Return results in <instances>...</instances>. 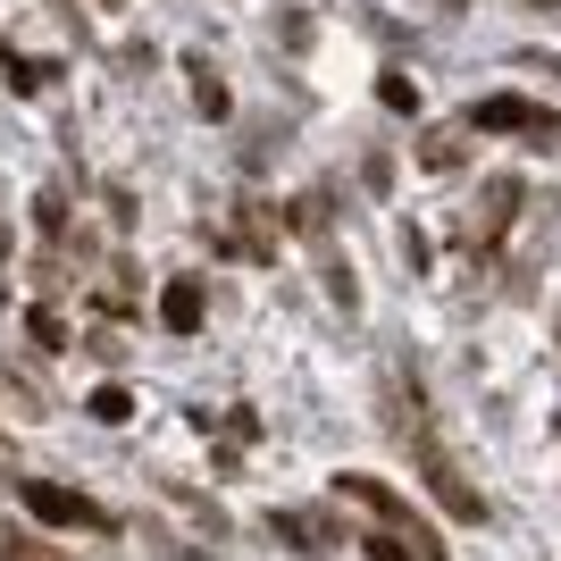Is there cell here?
Here are the masks:
<instances>
[{
  "instance_id": "6da1fadb",
  "label": "cell",
  "mask_w": 561,
  "mask_h": 561,
  "mask_svg": "<svg viewBox=\"0 0 561 561\" xmlns=\"http://www.w3.org/2000/svg\"><path fill=\"white\" fill-rule=\"evenodd\" d=\"M394 436H402V453L420 461V486L436 494V512H445V519H461V528H478V519H486V494L469 486V478H461V461H453V453L436 445V420H427L420 402H394Z\"/></svg>"
},
{
  "instance_id": "7a4b0ae2",
  "label": "cell",
  "mask_w": 561,
  "mask_h": 561,
  "mask_svg": "<svg viewBox=\"0 0 561 561\" xmlns=\"http://www.w3.org/2000/svg\"><path fill=\"white\" fill-rule=\"evenodd\" d=\"M335 494H344V503H360L377 528H402V537H420V512H411V503H402L386 478H360V469H344V478H335ZM420 545H427V537H420ZM427 553H436V545H427ZM436 561H453V553H436Z\"/></svg>"
},
{
  "instance_id": "3957f363",
  "label": "cell",
  "mask_w": 561,
  "mask_h": 561,
  "mask_svg": "<svg viewBox=\"0 0 561 561\" xmlns=\"http://www.w3.org/2000/svg\"><path fill=\"white\" fill-rule=\"evenodd\" d=\"M25 512L50 519V528H110V512H101L93 494H76V486H50V478H25Z\"/></svg>"
},
{
  "instance_id": "277c9868",
  "label": "cell",
  "mask_w": 561,
  "mask_h": 561,
  "mask_svg": "<svg viewBox=\"0 0 561 561\" xmlns=\"http://www.w3.org/2000/svg\"><path fill=\"white\" fill-rule=\"evenodd\" d=\"M469 126H478V135H561L553 110H537V101H519V93L478 101V110H469Z\"/></svg>"
},
{
  "instance_id": "5b68a950",
  "label": "cell",
  "mask_w": 561,
  "mask_h": 561,
  "mask_svg": "<svg viewBox=\"0 0 561 561\" xmlns=\"http://www.w3.org/2000/svg\"><path fill=\"white\" fill-rule=\"evenodd\" d=\"M202 319H210V285H202V277H176V285L160 294V328H168V335H193Z\"/></svg>"
},
{
  "instance_id": "8992f818",
  "label": "cell",
  "mask_w": 561,
  "mask_h": 561,
  "mask_svg": "<svg viewBox=\"0 0 561 561\" xmlns=\"http://www.w3.org/2000/svg\"><path fill=\"white\" fill-rule=\"evenodd\" d=\"M512 210H519V176H494L486 202H478V218H469V243H494V234L512 227Z\"/></svg>"
},
{
  "instance_id": "52a82bcc",
  "label": "cell",
  "mask_w": 561,
  "mask_h": 561,
  "mask_svg": "<svg viewBox=\"0 0 561 561\" xmlns=\"http://www.w3.org/2000/svg\"><path fill=\"white\" fill-rule=\"evenodd\" d=\"M360 553H369V561H436L420 537H402V528H377V537H360Z\"/></svg>"
},
{
  "instance_id": "ba28073f",
  "label": "cell",
  "mask_w": 561,
  "mask_h": 561,
  "mask_svg": "<svg viewBox=\"0 0 561 561\" xmlns=\"http://www.w3.org/2000/svg\"><path fill=\"white\" fill-rule=\"evenodd\" d=\"M0 68H9L18 93H43V84H50V59H18V50H0Z\"/></svg>"
},
{
  "instance_id": "9c48e42d",
  "label": "cell",
  "mask_w": 561,
  "mask_h": 561,
  "mask_svg": "<svg viewBox=\"0 0 561 561\" xmlns=\"http://www.w3.org/2000/svg\"><path fill=\"white\" fill-rule=\"evenodd\" d=\"M461 160V135H453V126H436V135L420 142V168H453Z\"/></svg>"
},
{
  "instance_id": "30bf717a",
  "label": "cell",
  "mask_w": 561,
  "mask_h": 561,
  "mask_svg": "<svg viewBox=\"0 0 561 561\" xmlns=\"http://www.w3.org/2000/svg\"><path fill=\"white\" fill-rule=\"evenodd\" d=\"M25 335H34V344H43V352H59V344H68V328H59L50 310H25Z\"/></svg>"
},
{
  "instance_id": "8fae6325",
  "label": "cell",
  "mask_w": 561,
  "mask_h": 561,
  "mask_svg": "<svg viewBox=\"0 0 561 561\" xmlns=\"http://www.w3.org/2000/svg\"><path fill=\"white\" fill-rule=\"evenodd\" d=\"M34 227H43V234H68V202H59V193H43V202H34Z\"/></svg>"
},
{
  "instance_id": "7c38bea8",
  "label": "cell",
  "mask_w": 561,
  "mask_h": 561,
  "mask_svg": "<svg viewBox=\"0 0 561 561\" xmlns=\"http://www.w3.org/2000/svg\"><path fill=\"white\" fill-rule=\"evenodd\" d=\"M126 411H135V402H126V386H101V394H93V420H126Z\"/></svg>"
},
{
  "instance_id": "4fadbf2b",
  "label": "cell",
  "mask_w": 561,
  "mask_h": 561,
  "mask_svg": "<svg viewBox=\"0 0 561 561\" xmlns=\"http://www.w3.org/2000/svg\"><path fill=\"white\" fill-rule=\"evenodd\" d=\"M193 84H202V93H193V101H202V110H210V117H227V93H218V84H210V68H202V59H193Z\"/></svg>"
},
{
  "instance_id": "5bb4252c",
  "label": "cell",
  "mask_w": 561,
  "mask_h": 561,
  "mask_svg": "<svg viewBox=\"0 0 561 561\" xmlns=\"http://www.w3.org/2000/svg\"><path fill=\"white\" fill-rule=\"evenodd\" d=\"M25 553H43V545H25L18 528H0V561H25Z\"/></svg>"
}]
</instances>
